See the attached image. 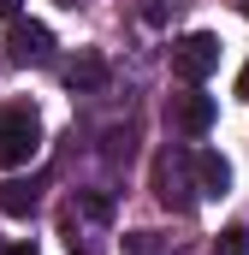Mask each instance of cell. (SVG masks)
Listing matches in <instances>:
<instances>
[{"label":"cell","mask_w":249,"mask_h":255,"mask_svg":"<svg viewBox=\"0 0 249 255\" xmlns=\"http://www.w3.org/2000/svg\"><path fill=\"white\" fill-rule=\"evenodd\" d=\"M172 71H178L184 83L214 77V71H220V36H214V30H190L184 42L172 48Z\"/></svg>","instance_id":"2"},{"label":"cell","mask_w":249,"mask_h":255,"mask_svg":"<svg viewBox=\"0 0 249 255\" xmlns=\"http://www.w3.org/2000/svg\"><path fill=\"white\" fill-rule=\"evenodd\" d=\"M0 208H6V214H30V208H36V184L6 178V184H0Z\"/></svg>","instance_id":"8"},{"label":"cell","mask_w":249,"mask_h":255,"mask_svg":"<svg viewBox=\"0 0 249 255\" xmlns=\"http://www.w3.org/2000/svg\"><path fill=\"white\" fill-rule=\"evenodd\" d=\"M190 166H196V190H202V196H226V190H232V166H226L220 148H196Z\"/></svg>","instance_id":"6"},{"label":"cell","mask_w":249,"mask_h":255,"mask_svg":"<svg viewBox=\"0 0 249 255\" xmlns=\"http://www.w3.org/2000/svg\"><path fill=\"white\" fill-rule=\"evenodd\" d=\"M238 95H244V101H249V65H244V77H238Z\"/></svg>","instance_id":"12"},{"label":"cell","mask_w":249,"mask_h":255,"mask_svg":"<svg viewBox=\"0 0 249 255\" xmlns=\"http://www.w3.org/2000/svg\"><path fill=\"white\" fill-rule=\"evenodd\" d=\"M238 6H244V18H249V0H238Z\"/></svg>","instance_id":"14"},{"label":"cell","mask_w":249,"mask_h":255,"mask_svg":"<svg viewBox=\"0 0 249 255\" xmlns=\"http://www.w3.org/2000/svg\"><path fill=\"white\" fill-rule=\"evenodd\" d=\"M18 6H24V0H0V18H18Z\"/></svg>","instance_id":"11"},{"label":"cell","mask_w":249,"mask_h":255,"mask_svg":"<svg viewBox=\"0 0 249 255\" xmlns=\"http://www.w3.org/2000/svg\"><path fill=\"white\" fill-rule=\"evenodd\" d=\"M42 148V125L30 107H6L0 113V166H30Z\"/></svg>","instance_id":"1"},{"label":"cell","mask_w":249,"mask_h":255,"mask_svg":"<svg viewBox=\"0 0 249 255\" xmlns=\"http://www.w3.org/2000/svg\"><path fill=\"white\" fill-rule=\"evenodd\" d=\"M184 166H190V154H160V166H154V196H160L172 214H190V202H196Z\"/></svg>","instance_id":"4"},{"label":"cell","mask_w":249,"mask_h":255,"mask_svg":"<svg viewBox=\"0 0 249 255\" xmlns=\"http://www.w3.org/2000/svg\"><path fill=\"white\" fill-rule=\"evenodd\" d=\"M214 255H249V232L244 226H226V232L214 238Z\"/></svg>","instance_id":"9"},{"label":"cell","mask_w":249,"mask_h":255,"mask_svg":"<svg viewBox=\"0 0 249 255\" xmlns=\"http://www.w3.org/2000/svg\"><path fill=\"white\" fill-rule=\"evenodd\" d=\"M124 255H160V238L154 232H130L124 238Z\"/></svg>","instance_id":"10"},{"label":"cell","mask_w":249,"mask_h":255,"mask_svg":"<svg viewBox=\"0 0 249 255\" xmlns=\"http://www.w3.org/2000/svg\"><path fill=\"white\" fill-rule=\"evenodd\" d=\"M6 54H12L18 65H42L48 54H54V30H48V24H36V18H12Z\"/></svg>","instance_id":"3"},{"label":"cell","mask_w":249,"mask_h":255,"mask_svg":"<svg viewBox=\"0 0 249 255\" xmlns=\"http://www.w3.org/2000/svg\"><path fill=\"white\" fill-rule=\"evenodd\" d=\"M166 119L184 130V136H208L214 130V95H172V107H166Z\"/></svg>","instance_id":"5"},{"label":"cell","mask_w":249,"mask_h":255,"mask_svg":"<svg viewBox=\"0 0 249 255\" xmlns=\"http://www.w3.org/2000/svg\"><path fill=\"white\" fill-rule=\"evenodd\" d=\"M107 83V60L101 54H77V60L65 65V89H77V95H95Z\"/></svg>","instance_id":"7"},{"label":"cell","mask_w":249,"mask_h":255,"mask_svg":"<svg viewBox=\"0 0 249 255\" xmlns=\"http://www.w3.org/2000/svg\"><path fill=\"white\" fill-rule=\"evenodd\" d=\"M0 255H36V250H30V244H12V250H0Z\"/></svg>","instance_id":"13"}]
</instances>
